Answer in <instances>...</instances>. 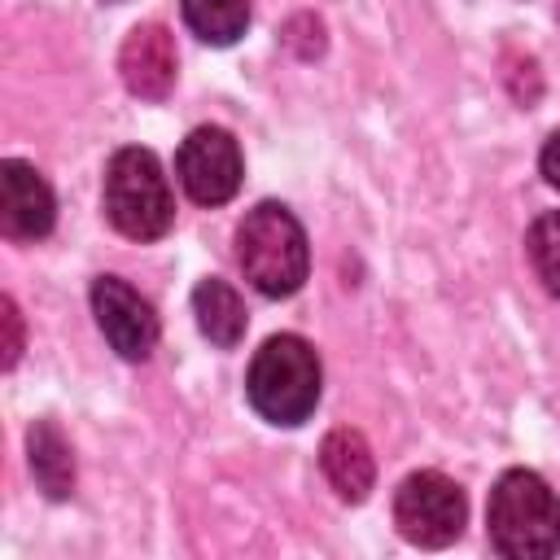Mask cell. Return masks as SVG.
<instances>
[{"mask_svg":"<svg viewBox=\"0 0 560 560\" xmlns=\"http://www.w3.org/2000/svg\"><path fill=\"white\" fill-rule=\"evenodd\" d=\"M0 319H4V368H13L18 354H22V315H18L13 298L0 302Z\"/></svg>","mask_w":560,"mask_h":560,"instance_id":"15","label":"cell"},{"mask_svg":"<svg viewBox=\"0 0 560 560\" xmlns=\"http://www.w3.org/2000/svg\"><path fill=\"white\" fill-rule=\"evenodd\" d=\"M118 70L131 96L140 101H162L175 88V39L166 26L144 22L131 26L122 48H118Z\"/></svg>","mask_w":560,"mask_h":560,"instance_id":"9","label":"cell"},{"mask_svg":"<svg viewBox=\"0 0 560 560\" xmlns=\"http://www.w3.org/2000/svg\"><path fill=\"white\" fill-rule=\"evenodd\" d=\"M319 389H324L319 354L298 332L267 337L262 350L249 363V376H245L249 407L267 424H280V429H293V424L311 420V411L319 402Z\"/></svg>","mask_w":560,"mask_h":560,"instance_id":"2","label":"cell"},{"mask_svg":"<svg viewBox=\"0 0 560 560\" xmlns=\"http://www.w3.org/2000/svg\"><path fill=\"white\" fill-rule=\"evenodd\" d=\"M490 547L508 560H547L560 551V499L529 468H508L486 503Z\"/></svg>","mask_w":560,"mask_h":560,"instance_id":"1","label":"cell"},{"mask_svg":"<svg viewBox=\"0 0 560 560\" xmlns=\"http://www.w3.org/2000/svg\"><path fill=\"white\" fill-rule=\"evenodd\" d=\"M319 468L346 503H363L368 490L376 486V459L359 429H332L319 442Z\"/></svg>","mask_w":560,"mask_h":560,"instance_id":"10","label":"cell"},{"mask_svg":"<svg viewBox=\"0 0 560 560\" xmlns=\"http://www.w3.org/2000/svg\"><path fill=\"white\" fill-rule=\"evenodd\" d=\"M556 22H560V9H556Z\"/></svg>","mask_w":560,"mask_h":560,"instance_id":"18","label":"cell"},{"mask_svg":"<svg viewBox=\"0 0 560 560\" xmlns=\"http://www.w3.org/2000/svg\"><path fill=\"white\" fill-rule=\"evenodd\" d=\"M175 171H179L184 192L197 206H223L241 188V149H236L232 131L197 127L184 136V144L175 153Z\"/></svg>","mask_w":560,"mask_h":560,"instance_id":"6","label":"cell"},{"mask_svg":"<svg viewBox=\"0 0 560 560\" xmlns=\"http://www.w3.org/2000/svg\"><path fill=\"white\" fill-rule=\"evenodd\" d=\"M525 249H529V262L542 280V289L551 298H560V210H547L529 223V236H525Z\"/></svg>","mask_w":560,"mask_h":560,"instance_id":"14","label":"cell"},{"mask_svg":"<svg viewBox=\"0 0 560 560\" xmlns=\"http://www.w3.org/2000/svg\"><path fill=\"white\" fill-rule=\"evenodd\" d=\"M105 4H122V0H105Z\"/></svg>","mask_w":560,"mask_h":560,"instance_id":"17","label":"cell"},{"mask_svg":"<svg viewBox=\"0 0 560 560\" xmlns=\"http://www.w3.org/2000/svg\"><path fill=\"white\" fill-rule=\"evenodd\" d=\"M192 315H197L201 337L210 346H219V350H232L245 337V324H249L241 293L228 280H219V276L197 280V289H192Z\"/></svg>","mask_w":560,"mask_h":560,"instance_id":"11","label":"cell"},{"mask_svg":"<svg viewBox=\"0 0 560 560\" xmlns=\"http://www.w3.org/2000/svg\"><path fill=\"white\" fill-rule=\"evenodd\" d=\"M236 258L262 298H289L311 271L306 232L280 201H258L236 228Z\"/></svg>","mask_w":560,"mask_h":560,"instance_id":"3","label":"cell"},{"mask_svg":"<svg viewBox=\"0 0 560 560\" xmlns=\"http://www.w3.org/2000/svg\"><path fill=\"white\" fill-rule=\"evenodd\" d=\"M92 315H96L105 341L114 346V354H122L131 363L153 354L162 324H158L153 306L122 276H96L92 280Z\"/></svg>","mask_w":560,"mask_h":560,"instance_id":"7","label":"cell"},{"mask_svg":"<svg viewBox=\"0 0 560 560\" xmlns=\"http://www.w3.org/2000/svg\"><path fill=\"white\" fill-rule=\"evenodd\" d=\"M26 455H31V472L39 481V490L48 499H70V490H74V455H70V442L61 438V429L52 420H35L26 429Z\"/></svg>","mask_w":560,"mask_h":560,"instance_id":"12","label":"cell"},{"mask_svg":"<svg viewBox=\"0 0 560 560\" xmlns=\"http://www.w3.org/2000/svg\"><path fill=\"white\" fill-rule=\"evenodd\" d=\"M57 223V201L48 179L22 162L4 158L0 162V228L9 241H44Z\"/></svg>","mask_w":560,"mask_h":560,"instance_id":"8","label":"cell"},{"mask_svg":"<svg viewBox=\"0 0 560 560\" xmlns=\"http://www.w3.org/2000/svg\"><path fill=\"white\" fill-rule=\"evenodd\" d=\"M538 166H542L547 184H551V188H560V131H551V136H547V144H542V158H538Z\"/></svg>","mask_w":560,"mask_h":560,"instance_id":"16","label":"cell"},{"mask_svg":"<svg viewBox=\"0 0 560 560\" xmlns=\"http://www.w3.org/2000/svg\"><path fill=\"white\" fill-rule=\"evenodd\" d=\"M105 219L131 241H158L175 223L171 184L153 149L127 144L105 166Z\"/></svg>","mask_w":560,"mask_h":560,"instance_id":"4","label":"cell"},{"mask_svg":"<svg viewBox=\"0 0 560 560\" xmlns=\"http://www.w3.org/2000/svg\"><path fill=\"white\" fill-rule=\"evenodd\" d=\"M179 4H184V22L192 26V35L214 48L236 44L249 26V0H179Z\"/></svg>","mask_w":560,"mask_h":560,"instance_id":"13","label":"cell"},{"mask_svg":"<svg viewBox=\"0 0 560 560\" xmlns=\"http://www.w3.org/2000/svg\"><path fill=\"white\" fill-rule=\"evenodd\" d=\"M468 521V499L446 472H411L394 490V525L407 542L416 547H446L464 534Z\"/></svg>","mask_w":560,"mask_h":560,"instance_id":"5","label":"cell"}]
</instances>
